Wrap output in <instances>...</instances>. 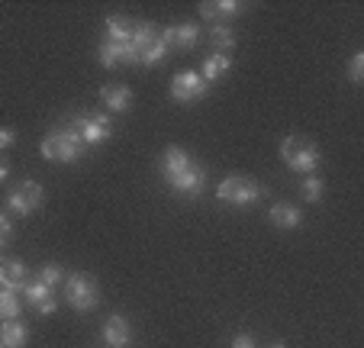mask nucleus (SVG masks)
<instances>
[{"instance_id": "f257e3e1", "label": "nucleus", "mask_w": 364, "mask_h": 348, "mask_svg": "<svg viewBox=\"0 0 364 348\" xmlns=\"http://www.w3.org/2000/svg\"><path fill=\"white\" fill-rule=\"evenodd\" d=\"M39 152L42 158H48V162H77V158L84 155V139L77 136L71 126H65V130H55V132H48L46 139L39 142Z\"/></svg>"}, {"instance_id": "4468645a", "label": "nucleus", "mask_w": 364, "mask_h": 348, "mask_svg": "<svg viewBox=\"0 0 364 348\" xmlns=\"http://www.w3.org/2000/svg\"><path fill=\"white\" fill-rule=\"evenodd\" d=\"M203 184H206V174H203V168H200V164H191V168H187L178 181H171V187L178 194H184V197H197V194L203 191Z\"/></svg>"}, {"instance_id": "1a4fd4ad", "label": "nucleus", "mask_w": 364, "mask_h": 348, "mask_svg": "<svg viewBox=\"0 0 364 348\" xmlns=\"http://www.w3.org/2000/svg\"><path fill=\"white\" fill-rule=\"evenodd\" d=\"M129 339H132V326L126 322V316L113 313L110 320L103 322V342H107L110 348H126Z\"/></svg>"}, {"instance_id": "f8f14e48", "label": "nucleus", "mask_w": 364, "mask_h": 348, "mask_svg": "<svg viewBox=\"0 0 364 348\" xmlns=\"http://www.w3.org/2000/svg\"><path fill=\"white\" fill-rule=\"evenodd\" d=\"M0 284L7 287V290L26 287V265L20 258H0Z\"/></svg>"}, {"instance_id": "6ab92c4d", "label": "nucleus", "mask_w": 364, "mask_h": 348, "mask_svg": "<svg viewBox=\"0 0 364 348\" xmlns=\"http://www.w3.org/2000/svg\"><path fill=\"white\" fill-rule=\"evenodd\" d=\"M229 68H232V58H229L226 52H216V55H210V58H206V65H203V75H200V78H203V81H210V84H213V81H220V78L226 75Z\"/></svg>"}, {"instance_id": "cd10ccee", "label": "nucleus", "mask_w": 364, "mask_h": 348, "mask_svg": "<svg viewBox=\"0 0 364 348\" xmlns=\"http://www.w3.org/2000/svg\"><path fill=\"white\" fill-rule=\"evenodd\" d=\"M14 142H16V132H14V130H0V152L10 149Z\"/></svg>"}, {"instance_id": "20e7f679", "label": "nucleus", "mask_w": 364, "mask_h": 348, "mask_svg": "<svg viewBox=\"0 0 364 348\" xmlns=\"http://www.w3.org/2000/svg\"><path fill=\"white\" fill-rule=\"evenodd\" d=\"M262 184L252 178H242V174H235V178H226L220 187H216V197L223 200V204H235V206H248L255 204V200L262 197Z\"/></svg>"}, {"instance_id": "6e6552de", "label": "nucleus", "mask_w": 364, "mask_h": 348, "mask_svg": "<svg viewBox=\"0 0 364 348\" xmlns=\"http://www.w3.org/2000/svg\"><path fill=\"white\" fill-rule=\"evenodd\" d=\"M100 62L107 65V68H117V65H139V52L132 42H103Z\"/></svg>"}, {"instance_id": "423d86ee", "label": "nucleus", "mask_w": 364, "mask_h": 348, "mask_svg": "<svg viewBox=\"0 0 364 348\" xmlns=\"http://www.w3.org/2000/svg\"><path fill=\"white\" fill-rule=\"evenodd\" d=\"M7 206L16 213V216H29V213H36L42 206V184H36V181H23V184H16L14 191L7 194Z\"/></svg>"}, {"instance_id": "f3484780", "label": "nucleus", "mask_w": 364, "mask_h": 348, "mask_svg": "<svg viewBox=\"0 0 364 348\" xmlns=\"http://www.w3.org/2000/svg\"><path fill=\"white\" fill-rule=\"evenodd\" d=\"M268 219L277 226V229H296V226L303 223L300 210H296V206H290V204H274V206H271V213H268Z\"/></svg>"}, {"instance_id": "4be33fe9", "label": "nucleus", "mask_w": 364, "mask_h": 348, "mask_svg": "<svg viewBox=\"0 0 364 348\" xmlns=\"http://www.w3.org/2000/svg\"><path fill=\"white\" fill-rule=\"evenodd\" d=\"M16 316H20V297H16V290L0 287V320H16Z\"/></svg>"}, {"instance_id": "f03ea898", "label": "nucleus", "mask_w": 364, "mask_h": 348, "mask_svg": "<svg viewBox=\"0 0 364 348\" xmlns=\"http://www.w3.org/2000/svg\"><path fill=\"white\" fill-rule=\"evenodd\" d=\"M65 300L75 310L87 313V310H94L100 303V287H97V280L90 274H71V278H65Z\"/></svg>"}, {"instance_id": "ddd939ff", "label": "nucleus", "mask_w": 364, "mask_h": 348, "mask_svg": "<svg viewBox=\"0 0 364 348\" xmlns=\"http://www.w3.org/2000/svg\"><path fill=\"white\" fill-rule=\"evenodd\" d=\"M23 290H26V300L33 303L42 316L55 313V297H52V287H46L42 280H33V284H26Z\"/></svg>"}, {"instance_id": "a211bd4d", "label": "nucleus", "mask_w": 364, "mask_h": 348, "mask_svg": "<svg viewBox=\"0 0 364 348\" xmlns=\"http://www.w3.org/2000/svg\"><path fill=\"white\" fill-rule=\"evenodd\" d=\"M132 29H136V23L129 16L113 14L107 20V42H132Z\"/></svg>"}, {"instance_id": "dca6fc26", "label": "nucleus", "mask_w": 364, "mask_h": 348, "mask_svg": "<svg viewBox=\"0 0 364 348\" xmlns=\"http://www.w3.org/2000/svg\"><path fill=\"white\" fill-rule=\"evenodd\" d=\"M100 97H103V103H107L113 113H126L129 103H132V90L123 88V84H110V88H103Z\"/></svg>"}, {"instance_id": "b1692460", "label": "nucleus", "mask_w": 364, "mask_h": 348, "mask_svg": "<svg viewBox=\"0 0 364 348\" xmlns=\"http://www.w3.org/2000/svg\"><path fill=\"white\" fill-rule=\"evenodd\" d=\"M39 280H42L46 287H55V284H62V280H65V271H62L58 265H46V268L39 271Z\"/></svg>"}, {"instance_id": "393cba45", "label": "nucleus", "mask_w": 364, "mask_h": 348, "mask_svg": "<svg viewBox=\"0 0 364 348\" xmlns=\"http://www.w3.org/2000/svg\"><path fill=\"white\" fill-rule=\"evenodd\" d=\"M303 197H306V200H313V204H316V200H323V181H319L316 174H313V178H306V181H303Z\"/></svg>"}, {"instance_id": "9d476101", "label": "nucleus", "mask_w": 364, "mask_h": 348, "mask_svg": "<svg viewBox=\"0 0 364 348\" xmlns=\"http://www.w3.org/2000/svg\"><path fill=\"white\" fill-rule=\"evenodd\" d=\"M161 39L168 42V48L178 46V48H193L200 39V29L193 23H174V26L161 29Z\"/></svg>"}, {"instance_id": "412c9836", "label": "nucleus", "mask_w": 364, "mask_h": 348, "mask_svg": "<svg viewBox=\"0 0 364 348\" xmlns=\"http://www.w3.org/2000/svg\"><path fill=\"white\" fill-rule=\"evenodd\" d=\"M165 55H168V42L159 36V39L149 42V46H145L142 52H139V65H145V68H149V65H159L161 58H165Z\"/></svg>"}, {"instance_id": "2eb2a0df", "label": "nucleus", "mask_w": 364, "mask_h": 348, "mask_svg": "<svg viewBox=\"0 0 364 348\" xmlns=\"http://www.w3.org/2000/svg\"><path fill=\"white\" fill-rule=\"evenodd\" d=\"M242 4H235V0H206V4H200V14H203V20H232V16L242 14Z\"/></svg>"}, {"instance_id": "c756f323", "label": "nucleus", "mask_w": 364, "mask_h": 348, "mask_svg": "<svg viewBox=\"0 0 364 348\" xmlns=\"http://www.w3.org/2000/svg\"><path fill=\"white\" fill-rule=\"evenodd\" d=\"M7 174H10V162L4 158V152H0V181L7 178Z\"/></svg>"}, {"instance_id": "5701e85b", "label": "nucleus", "mask_w": 364, "mask_h": 348, "mask_svg": "<svg viewBox=\"0 0 364 348\" xmlns=\"http://www.w3.org/2000/svg\"><path fill=\"white\" fill-rule=\"evenodd\" d=\"M210 42H213L220 52H226V48L235 46V33L229 26H213V29H210Z\"/></svg>"}, {"instance_id": "7c9ffc66", "label": "nucleus", "mask_w": 364, "mask_h": 348, "mask_svg": "<svg viewBox=\"0 0 364 348\" xmlns=\"http://www.w3.org/2000/svg\"><path fill=\"white\" fill-rule=\"evenodd\" d=\"M268 348H284V345H281V342H274V345H268Z\"/></svg>"}, {"instance_id": "9b49d317", "label": "nucleus", "mask_w": 364, "mask_h": 348, "mask_svg": "<svg viewBox=\"0 0 364 348\" xmlns=\"http://www.w3.org/2000/svg\"><path fill=\"white\" fill-rule=\"evenodd\" d=\"M191 155H187L184 149H168L165 158H161V174H165V181L171 184V181H178L181 174H184L187 168H191Z\"/></svg>"}, {"instance_id": "2f4dec72", "label": "nucleus", "mask_w": 364, "mask_h": 348, "mask_svg": "<svg viewBox=\"0 0 364 348\" xmlns=\"http://www.w3.org/2000/svg\"><path fill=\"white\" fill-rule=\"evenodd\" d=\"M0 348H4V345H0Z\"/></svg>"}, {"instance_id": "39448f33", "label": "nucleus", "mask_w": 364, "mask_h": 348, "mask_svg": "<svg viewBox=\"0 0 364 348\" xmlns=\"http://www.w3.org/2000/svg\"><path fill=\"white\" fill-rule=\"evenodd\" d=\"M71 130L84 139V145H100L103 139H110L113 126H110V116L84 113V116H75V126H71Z\"/></svg>"}, {"instance_id": "a878e982", "label": "nucleus", "mask_w": 364, "mask_h": 348, "mask_svg": "<svg viewBox=\"0 0 364 348\" xmlns=\"http://www.w3.org/2000/svg\"><path fill=\"white\" fill-rule=\"evenodd\" d=\"M348 78H351V84H361L364 81V55L358 52L355 58H351V65H348Z\"/></svg>"}, {"instance_id": "aec40b11", "label": "nucleus", "mask_w": 364, "mask_h": 348, "mask_svg": "<svg viewBox=\"0 0 364 348\" xmlns=\"http://www.w3.org/2000/svg\"><path fill=\"white\" fill-rule=\"evenodd\" d=\"M0 342H4L7 348H23L26 345V326H23V322L7 320L4 326H0Z\"/></svg>"}, {"instance_id": "0eeeda50", "label": "nucleus", "mask_w": 364, "mask_h": 348, "mask_svg": "<svg viewBox=\"0 0 364 348\" xmlns=\"http://www.w3.org/2000/svg\"><path fill=\"white\" fill-rule=\"evenodd\" d=\"M206 94V81L197 75V71H178L171 78V97L178 103H193Z\"/></svg>"}, {"instance_id": "bb28decb", "label": "nucleus", "mask_w": 364, "mask_h": 348, "mask_svg": "<svg viewBox=\"0 0 364 348\" xmlns=\"http://www.w3.org/2000/svg\"><path fill=\"white\" fill-rule=\"evenodd\" d=\"M10 236H14V226H10V219L0 213V246H7Z\"/></svg>"}, {"instance_id": "7ed1b4c3", "label": "nucleus", "mask_w": 364, "mask_h": 348, "mask_svg": "<svg viewBox=\"0 0 364 348\" xmlns=\"http://www.w3.org/2000/svg\"><path fill=\"white\" fill-rule=\"evenodd\" d=\"M281 158L294 171H313L319 164V149H316V142H309L303 136H287L281 142Z\"/></svg>"}, {"instance_id": "c85d7f7f", "label": "nucleus", "mask_w": 364, "mask_h": 348, "mask_svg": "<svg viewBox=\"0 0 364 348\" xmlns=\"http://www.w3.org/2000/svg\"><path fill=\"white\" fill-rule=\"evenodd\" d=\"M232 348H255V339L248 332H242V335H235L232 339Z\"/></svg>"}]
</instances>
